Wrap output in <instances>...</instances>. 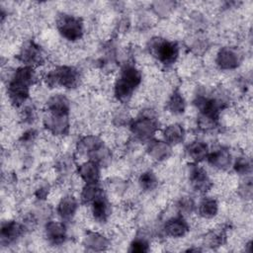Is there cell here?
I'll return each mask as SVG.
<instances>
[{"mask_svg": "<svg viewBox=\"0 0 253 253\" xmlns=\"http://www.w3.org/2000/svg\"><path fill=\"white\" fill-rule=\"evenodd\" d=\"M59 33L68 41H77L83 34V23L81 19L71 15H61L57 19Z\"/></svg>", "mask_w": 253, "mask_h": 253, "instance_id": "cell-4", "label": "cell"}, {"mask_svg": "<svg viewBox=\"0 0 253 253\" xmlns=\"http://www.w3.org/2000/svg\"><path fill=\"white\" fill-rule=\"evenodd\" d=\"M87 245L90 247H93L94 249H99V248H104L107 245V240L99 235V234H91L86 238Z\"/></svg>", "mask_w": 253, "mask_h": 253, "instance_id": "cell-25", "label": "cell"}, {"mask_svg": "<svg viewBox=\"0 0 253 253\" xmlns=\"http://www.w3.org/2000/svg\"><path fill=\"white\" fill-rule=\"evenodd\" d=\"M170 148L168 143L162 141H156L155 143L150 145L149 154L155 160H162L169 155Z\"/></svg>", "mask_w": 253, "mask_h": 253, "instance_id": "cell-21", "label": "cell"}, {"mask_svg": "<svg viewBox=\"0 0 253 253\" xmlns=\"http://www.w3.org/2000/svg\"><path fill=\"white\" fill-rule=\"evenodd\" d=\"M79 80V73L76 69L69 66H61L51 70L45 77L48 86L60 84L65 88H72L77 85Z\"/></svg>", "mask_w": 253, "mask_h": 253, "instance_id": "cell-3", "label": "cell"}, {"mask_svg": "<svg viewBox=\"0 0 253 253\" xmlns=\"http://www.w3.org/2000/svg\"><path fill=\"white\" fill-rule=\"evenodd\" d=\"M190 179L195 189L199 191H207V189L210 187V180L206 171L198 166H194L191 169Z\"/></svg>", "mask_w": 253, "mask_h": 253, "instance_id": "cell-13", "label": "cell"}, {"mask_svg": "<svg viewBox=\"0 0 253 253\" xmlns=\"http://www.w3.org/2000/svg\"><path fill=\"white\" fill-rule=\"evenodd\" d=\"M165 142L167 143H179L184 137V129L180 125L173 124L167 126L163 131Z\"/></svg>", "mask_w": 253, "mask_h": 253, "instance_id": "cell-16", "label": "cell"}, {"mask_svg": "<svg viewBox=\"0 0 253 253\" xmlns=\"http://www.w3.org/2000/svg\"><path fill=\"white\" fill-rule=\"evenodd\" d=\"M129 250L132 252H146L148 250V243L144 239L137 238L130 244Z\"/></svg>", "mask_w": 253, "mask_h": 253, "instance_id": "cell-27", "label": "cell"}, {"mask_svg": "<svg viewBox=\"0 0 253 253\" xmlns=\"http://www.w3.org/2000/svg\"><path fill=\"white\" fill-rule=\"evenodd\" d=\"M150 52L163 64L173 63L178 56V45L174 42L153 39L150 42Z\"/></svg>", "mask_w": 253, "mask_h": 253, "instance_id": "cell-2", "label": "cell"}, {"mask_svg": "<svg viewBox=\"0 0 253 253\" xmlns=\"http://www.w3.org/2000/svg\"><path fill=\"white\" fill-rule=\"evenodd\" d=\"M141 82L140 71L132 66L126 65L121 72L120 78L115 85V95L120 101H126L130 98L133 90Z\"/></svg>", "mask_w": 253, "mask_h": 253, "instance_id": "cell-1", "label": "cell"}, {"mask_svg": "<svg viewBox=\"0 0 253 253\" xmlns=\"http://www.w3.org/2000/svg\"><path fill=\"white\" fill-rule=\"evenodd\" d=\"M139 183L141 185V188H143L146 191H150L156 187L157 179L152 172H145L141 175Z\"/></svg>", "mask_w": 253, "mask_h": 253, "instance_id": "cell-24", "label": "cell"}, {"mask_svg": "<svg viewBox=\"0 0 253 253\" xmlns=\"http://www.w3.org/2000/svg\"><path fill=\"white\" fill-rule=\"evenodd\" d=\"M188 154L194 161H201L208 156V146L202 141L192 142L188 146Z\"/></svg>", "mask_w": 253, "mask_h": 253, "instance_id": "cell-19", "label": "cell"}, {"mask_svg": "<svg viewBox=\"0 0 253 253\" xmlns=\"http://www.w3.org/2000/svg\"><path fill=\"white\" fill-rule=\"evenodd\" d=\"M23 231V227L21 224L15 221H9L2 225L1 229V238L2 242H11L15 240Z\"/></svg>", "mask_w": 253, "mask_h": 253, "instance_id": "cell-15", "label": "cell"}, {"mask_svg": "<svg viewBox=\"0 0 253 253\" xmlns=\"http://www.w3.org/2000/svg\"><path fill=\"white\" fill-rule=\"evenodd\" d=\"M240 55L232 47H222L216 56V63L222 69H233L239 65Z\"/></svg>", "mask_w": 253, "mask_h": 253, "instance_id": "cell-6", "label": "cell"}, {"mask_svg": "<svg viewBox=\"0 0 253 253\" xmlns=\"http://www.w3.org/2000/svg\"><path fill=\"white\" fill-rule=\"evenodd\" d=\"M164 231L171 237H182L188 231V224L181 216L172 217L166 221Z\"/></svg>", "mask_w": 253, "mask_h": 253, "instance_id": "cell-7", "label": "cell"}, {"mask_svg": "<svg viewBox=\"0 0 253 253\" xmlns=\"http://www.w3.org/2000/svg\"><path fill=\"white\" fill-rule=\"evenodd\" d=\"M217 211H218V205L214 199L207 198L200 204L199 212L204 217L211 218L217 213Z\"/></svg>", "mask_w": 253, "mask_h": 253, "instance_id": "cell-20", "label": "cell"}, {"mask_svg": "<svg viewBox=\"0 0 253 253\" xmlns=\"http://www.w3.org/2000/svg\"><path fill=\"white\" fill-rule=\"evenodd\" d=\"M76 209H77L76 200L71 196H67V197H64L58 204L57 211L61 217L70 218L74 214Z\"/></svg>", "mask_w": 253, "mask_h": 253, "instance_id": "cell-17", "label": "cell"}, {"mask_svg": "<svg viewBox=\"0 0 253 253\" xmlns=\"http://www.w3.org/2000/svg\"><path fill=\"white\" fill-rule=\"evenodd\" d=\"M46 236L53 244H59L64 241L65 238V227L63 223L57 221H50L45 227Z\"/></svg>", "mask_w": 253, "mask_h": 253, "instance_id": "cell-12", "label": "cell"}, {"mask_svg": "<svg viewBox=\"0 0 253 253\" xmlns=\"http://www.w3.org/2000/svg\"><path fill=\"white\" fill-rule=\"evenodd\" d=\"M44 122L46 127L54 134H63L68 128L67 116H57L49 113Z\"/></svg>", "mask_w": 253, "mask_h": 253, "instance_id": "cell-9", "label": "cell"}, {"mask_svg": "<svg viewBox=\"0 0 253 253\" xmlns=\"http://www.w3.org/2000/svg\"><path fill=\"white\" fill-rule=\"evenodd\" d=\"M20 58L26 64H34L42 60V53L38 45L33 42H29L23 47L20 53Z\"/></svg>", "mask_w": 253, "mask_h": 253, "instance_id": "cell-14", "label": "cell"}, {"mask_svg": "<svg viewBox=\"0 0 253 253\" xmlns=\"http://www.w3.org/2000/svg\"><path fill=\"white\" fill-rule=\"evenodd\" d=\"M78 172L81 178L86 182V184L97 183L100 175L98 163L94 160L85 162L82 165H80Z\"/></svg>", "mask_w": 253, "mask_h": 253, "instance_id": "cell-10", "label": "cell"}, {"mask_svg": "<svg viewBox=\"0 0 253 253\" xmlns=\"http://www.w3.org/2000/svg\"><path fill=\"white\" fill-rule=\"evenodd\" d=\"M101 193H102V191L98 188L96 183L87 184L82 191L81 199L84 203L93 202L95 200V198H97Z\"/></svg>", "mask_w": 253, "mask_h": 253, "instance_id": "cell-23", "label": "cell"}, {"mask_svg": "<svg viewBox=\"0 0 253 253\" xmlns=\"http://www.w3.org/2000/svg\"><path fill=\"white\" fill-rule=\"evenodd\" d=\"M234 168H235V171L241 175L247 174L251 169V163L249 159H247L246 157H240L236 160L234 164Z\"/></svg>", "mask_w": 253, "mask_h": 253, "instance_id": "cell-26", "label": "cell"}, {"mask_svg": "<svg viewBox=\"0 0 253 253\" xmlns=\"http://www.w3.org/2000/svg\"><path fill=\"white\" fill-rule=\"evenodd\" d=\"M179 208L181 209L182 211H186L189 212L192 211L193 209V202L191 199H183L181 200L180 204H179Z\"/></svg>", "mask_w": 253, "mask_h": 253, "instance_id": "cell-28", "label": "cell"}, {"mask_svg": "<svg viewBox=\"0 0 253 253\" xmlns=\"http://www.w3.org/2000/svg\"><path fill=\"white\" fill-rule=\"evenodd\" d=\"M156 130V123L151 116H143L135 120L131 125V131L140 139H147Z\"/></svg>", "mask_w": 253, "mask_h": 253, "instance_id": "cell-5", "label": "cell"}, {"mask_svg": "<svg viewBox=\"0 0 253 253\" xmlns=\"http://www.w3.org/2000/svg\"><path fill=\"white\" fill-rule=\"evenodd\" d=\"M47 110L52 115L67 116L69 112V102L63 95H54L47 102Z\"/></svg>", "mask_w": 253, "mask_h": 253, "instance_id": "cell-8", "label": "cell"}, {"mask_svg": "<svg viewBox=\"0 0 253 253\" xmlns=\"http://www.w3.org/2000/svg\"><path fill=\"white\" fill-rule=\"evenodd\" d=\"M92 203V213L94 215V218L98 221H105L109 216L110 208L103 194L101 193L97 198H95Z\"/></svg>", "mask_w": 253, "mask_h": 253, "instance_id": "cell-11", "label": "cell"}, {"mask_svg": "<svg viewBox=\"0 0 253 253\" xmlns=\"http://www.w3.org/2000/svg\"><path fill=\"white\" fill-rule=\"evenodd\" d=\"M168 108L174 114H180L184 112L185 102L182 95L179 92H174L171 95L168 101Z\"/></svg>", "mask_w": 253, "mask_h": 253, "instance_id": "cell-22", "label": "cell"}, {"mask_svg": "<svg viewBox=\"0 0 253 253\" xmlns=\"http://www.w3.org/2000/svg\"><path fill=\"white\" fill-rule=\"evenodd\" d=\"M209 161L216 168L225 169L230 165V154L224 149H219L209 156Z\"/></svg>", "mask_w": 253, "mask_h": 253, "instance_id": "cell-18", "label": "cell"}]
</instances>
